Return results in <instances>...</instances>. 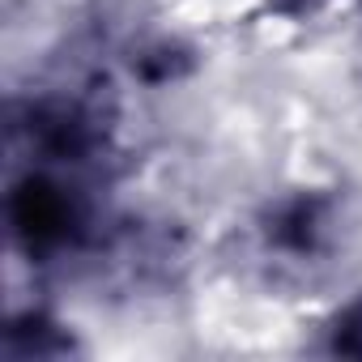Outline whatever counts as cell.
I'll return each mask as SVG.
<instances>
[{
	"instance_id": "cell-1",
	"label": "cell",
	"mask_w": 362,
	"mask_h": 362,
	"mask_svg": "<svg viewBox=\"0 0 362 362\" xmlns=\"http://www.w3.org/2000/svg\"><path fill=\"white\" fill-rule=\"evenodd\" d=\"M13 222H18V235L35 247H47L56 239H64L73 214H69V201L60 197V188H47V184H26L13 201Z\"/></svg>"
}]
</instances>
